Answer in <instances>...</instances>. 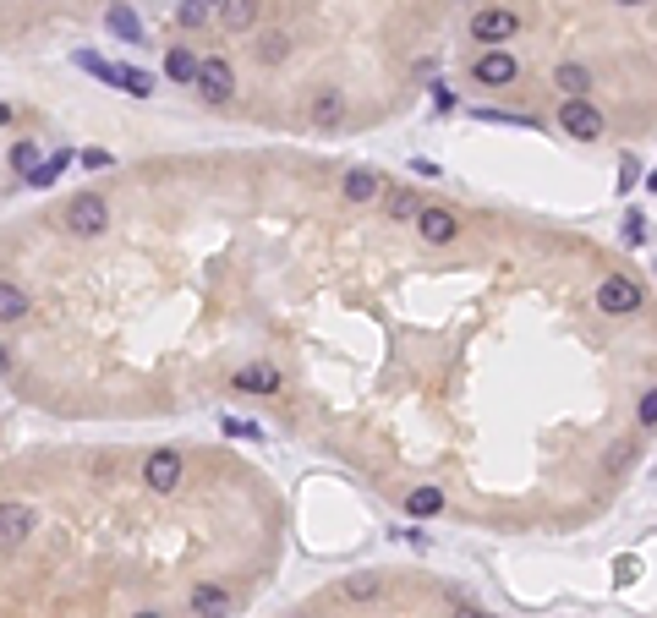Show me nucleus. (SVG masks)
I'll return each mask as SVG.
<instances>
[{"instance_id": "28", "label": "nucleus", "mask_w": 657, "mask_h": 618, "mask_svg": "<svg viewBox=\"0 0 657 618\" xmlns=\"http://www.w3.org/2000/svg\"><path fill=\"white\" fill-rule=\"evenodd\" d=\"M625 241H631V246H641V241H647V219H641V214H631V219H625Z\"/></svg>"}, {"instance_id": "25", "label": "nucleus", "mask_w": 657, "mask_h": 618, "mask_svg": "<svg viewBox=\"0 0 657 618\" xmlns=\"http://www.w3.org/2000/svg\"><path fill=\"white\" fill-rule=\"evenodd\" d=\"M636 575H641V559H636V553H620V559H614V586H631Z\"/></svg>"}, {"instance_id": "19", "label": "nucleus", "mask_w": 657, "mask_h": 618, "mask_svg": "<svg viewBox=\"0 0 657 618\" xmlns=\"http://www.w3.org/2000/svg\"><path fill=\"white\" fill-rule=\"evenodd\" d=\"M219 16H225V27H236V33H241V27H252V22H258V0H225V5H219Z\"/></svg>"}, {"instance_id": "18", "label": "nucleus", "mask_w": 657, "mask_h": 618, "mask_svg": "<svg viewBox=\"0 0 657 618\" xmlns=\"http://www.w3.org/2000/svg\"><path fill=\"white\" fill-rule=\"evenodd\" d=\"M406 509H411V520H428V515L444 509V493H439V487H417V493L406 498Z\"/></svg>"}, {"instance_id": "3", "label": "nucleus", "mask_w": 657, "mask_h": 618, "mask_svg": "<svg viewBox=\"0 0 657 618\" xmlns=\"http://www.w3.org/2000/svg\"><path fill=\"white\" fill-rule=\"evenodd\" d=\"M559 126H565L576 142H598V137H603V110H598L592 99H565Z\"/></svg>"}, {"instance_id": "2", "label": "nucleus", "mask_w": 657, "mask_h": 618, "mask_svg": "<svg viewBox=\"0 0 657 618\" xmlns=\"http://www.w3.org/2000/svg\"><path fill=\"white\" fill-rule=\"evenodd\" d=\"M66 230L71 236H104V225H110V203L99 197V192H77L71 203H66Z\"/></svg>"}, {"instance_id": "11", "label": "nucleus", "mask_w": 657, "mask_h": 618, "mask_svg": "<svg viewBox=\"0 0 657 618\" xmlns=\"http://www.w3.org/2000/svg\"><path fill=\"white\" fill-rule=\"evenodd\" d=\"M192 613H203V618H230V592H225V586H214V581L192 586Z\"/></svg>"}, {"instance_id": "24", "label": "nucleus", "mask_w": 657, "mask_h": 618, "mask_svg": "<svg viewBox=\"0 0 657 618\" xmlns=\"http://www.w3.org/2000/svg\"><path fill=\"white\" fill-rule=\"evenodd\" d=\"M214 16V5L208 0H181V27H203Z\"/></svg>"}, {"instance_id": "17", "label": "nucleus", "mask_w": 657, "mask_h": 618, "mask_svg": "<svg viewBox=\"0 0 657 618\" xmlns=\"http://www.w3.org/2000/svg\"><path fill=\"white\" fill-rule=\"evenodd\" d=\"M554 82H559V88H565L570 99H587V88H592V71H587V66H576V60H565Z\"/></svg>"}, {"instance_id": "32", "label": "nucleus", "mask_w": 657, "mask_h": 618, "mask_svg": "<svg viewBox=\"0 0 657 618\" xmlns=\"http://www.w3.org/2000/svg\"><path fill=\"white\" fill-rule=\"evenodd\" d=\"M455 618H488V613H455Z\"/></svg>"}, {"instance_id": "31", "label": "nucleus", "mask_w": 657, "mask_h": 618, "mask_svg": "<svg viewBox=\"0 0 657 618\" xmlns=\"http://www.w3.org/2000/svg\"><path fill=\"white\" fill-rule=\"evenodd\" d=\"M647 186H652V192H657V170H652V175H647Z\"/></svg>"}, {"instance_id": "14", "label": "nucleus", "mask_w": 657, "mask_h": 618, "mask_svg": "<svg viewBox=\"0 0 657 618\" xmlns=\"http://www.w3.org/2000/svg\"><path fill=\"white\" fill-rule=\"evenodd\" d=\"M104 22H110V33H115V38H126V44H143V22L132 16V5H121V0H110V11H104Z\"/></svg>"}, {"instance_id": "23", "label": "nucleus", "mask_w": 657, "mask_h": 618, "mask_svg": "<svg viewBox=\"0 0 657 618\" xmlns=\"http://www.w3.org/2000/svg\"><path fill=\"white\" fill-rule=\"evenodd\" d=\"M38 164H44V159H38V148H33V142H27V137H22V142H16V148H11V170H22V175H33V170H38Z\"/></svg>"}, {"instance_id": "4", "label": "nucleus", "mask_w": 657, "mask_h": 618, "mask_svg": "<svg viewBox=\"0 0 657 618\" xmlns=\"http://www.w3.org/2000/svg\"><path fill=\"white\" fill-rule=\"evenodd\" d=\"M181 477H186V460H181L175 449H154V455L143 460V482H148L154 493H175Z\"/></svg>"}, {"instance_id": "34", "label": "nucleus", "mask_w": 657, "mask_h": 618, "mask_svg": "<svg viewBox=\"0 0 657 618\" xmlns=\"http://www.w3.org/2000/svg\"><path fill=\"white\" fill-rule=\"evenodd\" d=\"M132 618H159V613H132Z\"/></svg>"}, {"instance_id": "27", "label": "nucleus", "mask_w": 657, "mask_h": 618, "mask_svg": "<svg viewBox=\"0 0 657 618\" xmlns=\"http://www.w3.org/2000/svg\"><path fill=\"white\" fill-rule=\"evenodd\" d=\"M345 597H356V602H362V597H378V575H351V581H345Z\"/></svg>"}, {"instance_id": "5", "label": "nucleus", "mask_w": 657, "mask_h": 618, "mask_svg": "<svg viewBox=\"0 0 657 618\" xmlns=\"http://www.w3.org/2000/svg\"><path fill=\"white\" fill-rule=\"evenodd\" d=\"M208 104H225L230 93H236V71H230V60H219V55H203V71H197V82H192Z\"/></svg>"}, {"instance_id": "16", "label": "nucleus", "mask_w": 657, "mask_h": 618, "mask_svg": "<svg viewBox=\"0 0 657 618\" xmlns=\"http://www.w3.org/2000/svg\"><path fill=\"white\" fill-rule=\"evenodd\" d=\"M236 389H241V394H274V389H280V372H274V367H241V372H236Z\"/></svg>"}, {"instance_id": "15", "label": "nucleus", "mask_w": 657, "mask_h": 618, "mask_svg": "<svg viewBox=\"0 0 657 618\" xmlns=\"http://www.w3.org/2000/svg\"><path fill=\"white\" fill-rule=\"evenodd\" d=\"M197 71H203V60H197L186 44H175V49L164 55V77H170V82H197Z\"/></svg>"}, {"instance_id": "35", "label": "nucleus", "mask_w": 657, "mask_h": 618, "mask_svg": "<svg viewBox=\"0 0 657 618\" xmlns=\"http://www.w3.org/2000/svg\"><path fill=\"white\" fill-rule=\"evenodd\" d=\"M208 5H225V0H208Z\"/></svg>"}, {"instance_id": "6", "label": "nucleus", "mask_w": 657, "mask_h": 618, "mask_svg": "<svg viewBox=\"0 0 657 618\" xmlns=\"http://www.w3.org/2000/svg\"><path fill=\"white\" fill-rule=\"evenodd\" d=\"M515 27H521V16L510 5H488L472 16V38H482V44H504V38H515Z\"/></svg>"}, {"instance_id": "26", "label": "nucleus", "mask_w": 657, "mask_h": 618, "mask_svg": "<svg viewBox=\"0 0 657 618\" xmlns=\"http://www.w3.org/2000/svg\"><path fill=\"white\" fill-rule=\"evenodd\" d=\"M285 49H291V44H285V33H269V38L258 44V60H269V66H274V60H285Z\"/></svg>"}, {"instance_id": "1", "label": "nucleus", "mask_w": 657, "mask_h": 618, "mask_svg": "<svg viewBox=\"0 0 657 618\" xmlns=\"http://www.w3.org/2000/svg\"><path fill=\"white\" fill-rule=\"evenodd\" d=\"M77 66H82V71H93L99 82H110V88L132 93V99H148V93H154V77H148V71L121 66V60H104V55H93V49H77Z\"/></svg>"}, {"instance_id": "10", "label": "nucleus", "mask_w": 657, "mask_h": 618, "mask_svg": "<svg viewBox=\"0 0 657 618\" xmlns=\"http://www.w3.org/2000/svg\"><path fill=\"white\" fill-rule=\"evenodd\" d=\"M417 230H422V241H433V246H450V241H455V230H461V219H455L450 208H422Z\"/></svg>"}, {"instance_id": "7", "label": "nucleus", "mask_w": 657, "mask_h": 618, "mask_svg": "<svg viewBox=\"0 0 657 618\" xmlns=\"http://www.w3.org/2000/svg\"><path fill=\"white\" fill-rule=\"evenodd\" d=\"M472 71H477V82H488V88H510V82L521 77V66H515V55H510L504 44H493V49H482Z\"/></svg>"}, {"instance_id": "29", "label": "nucleus", "mask_w": 657, "mask_h": 618, "mask_svg": "<svg viewBox=\"0 0 657 618\" xmlns=\"http://www.w3.org/2000/svg\"><path fill=\"white\" fill-rule=\"evenodd\" d=\"M641 427H657V389L641 394Z\"/></svg>"}, {"instance_id": "21", "label": "nucleus", "mask_w": 657, "mask_h": 618, "mask_svg": "<svg viewBox=\"0 0 657 618\" xmlns=\"http://www.w3.org/2000/svg\"><path fill=\"white\" fill-rule=\"evenodd\" d=\"M389 219H422L417 192H389Z\"/></svg>"}, {"instance_id": "13", "label": "nucleus", "mask_w": 657, "mask_h": 618, "mask_svg": "<svg viewBox=\"0 0 657 618\" xmlns=\"http://www.w3.org/2000/svg\"><path fill=\"white\" fill-rule=\"evenodd\" d=\"M33 531V515L22 509V504H5V515H0V548L5 553H16V542Z\"/></svg>"}, {"instance_id": "33", "label": "nucleus", "mask_w": 657, "mask_h": 618, "mask_svg": "<svg viewBox=\"0 0 657 618\" xmlns=\"http://www.w3.org/2000/svg\"><path fill=\"white\" fill-rule=\"evenodd\" d=\"M620 5H647V0H620Z\"/></svg>"}, {"instance_id": "8", "label": "nucleus", "mask_w": 657, "mask_h": 618, "mask_svg": "<svg viewBox=\"0 0 657 618\" xmlns=\"http://www.w3.org/2000/svg\"><path fill=\"white\" fill-rule=\"evenodd\" d=\"M598 307H603L609 318H625V312H636V307H641V290H636V279H625V274H609V279L598 285Z\"/></svg>"}, {"instance_id": "12", "label": "nucleus", "mask_w": 657, "mask_h": 618, "mask_svg": "<svg viewBox=\"0 0 657 618\" xmlns=\"http://www.w3.org/2000/svg\"><path fill=\"white\" fill-rule=\"evenodd\" d=\"M378 197H384L378 170H345V203H378Z\"/></svg>"}, {"instance_id": "9", "label": "nucleus", "mask_w": 657, "mask_h": 618, "mask_svg": "<svg viewBox=\"0 0 657 618\" xmlns=\"http://www.w3.org/2000/svg\"><path fill=\"white\" fill-rule=\"evenodd\" d=\"M307 115H313V126H318V131L340 126V120H345V93H340V88H318V93H313V110H307Z\"/></svg>"}, {"instance_id": "30", "label": "nucleus", "mask_w": 657, "mask_h": 618, "mask_svg": "<svg viewBox=\"0 0 657 618\" xmlns=\"http://www.w3.org/2000/svg\"><path fill=\"white\" fill-rule=\"evenodd\" d=\"M82 164H88V170H104V164H110V153H104V148H88V153H82Z\"/></svg>"}, {"instance_id": "20", "label": "nucleus", "mask_w": 657, "mask_h": 618, "mask_svg": "<svg viewBox=\"0 0 657 618\" xmlns=\"http://www.w3.org/2000/svg\"><path fill=\"white\" fill-rule=\"evenodd\" d=\"M66 164H71V153H49V159L27 175V186H38V192H44V186H55V175H66Z\"/></svg>"}, {"instance_id": "22", "label": "nucleus", "mask_w": 657, "mask_h": 618, "mask_svg": "<svg viewBox=\"0 0 657 618\" xmlns=\"http://www.w3.org/2000/svg\"><path fill=\"white\" fill-rule=\"evenodd\" d=\"M22 312H27V296H22L16 285H5V290H0V323H16Z\"/></svg>"}]
</instances>
